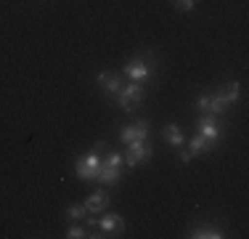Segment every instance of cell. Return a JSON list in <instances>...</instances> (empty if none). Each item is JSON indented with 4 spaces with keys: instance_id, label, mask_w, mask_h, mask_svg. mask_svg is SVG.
I'll return each mask as SVG.
<instances>
[{
    "instance_id": "1",
    "label": "cell",
    "mask_w": 249,
    "mask_h": 239,
    "mask_svg": "<svg viewBox=\"0 0 249 239\" xmlns=\"http://www.w3.org/2000/svg\"><path fill=\"white\" fill-rule=\"evenodd\" d=\"M114 96H117V104H120V109L135 112V109H138V104L143 101L146 93H143V85H141V82H133V80H130V85H124V82H122V88H120Z\"/></svg>"
},
{
    "instance_id": "2",
    "label": "cell",
    "mask_w": 249,
    "mask_h": 239,
    "mask_svg": "<svg viewBox=\"0 0 249 239\" xmlns=\"http://www.w3.org/2000/svg\"><path fill=\"white\" fill-rule=\"evenodd\" d=\"M124 75H127L133 82H146V80H151L154 67L149 64L146 56H133L127 64H124Z\"/></svg>"
},
{
    "instance_id": "3",
    "label": "cell",
    "mask_w": 249,
    "mask_h": 239,
    "mask_svg": "<svg viewBox=\"0 0 249 239\" xmlns=\"http://www.w3.org/2000/svg\"><path fill=\"white\" fill-rule=\"evenodd\" d=\"M74 170H77V178H80V181H96L98 173H101V157H98V152L88 154V157H77Z\"/></svg>"
},
{
    "instance_id": "4",
    "label": "cell",
    "mask_w": 249,
    "mask_h": 239,
    "mask_svg": "<svg viewBox=\"0 0 249 239\" xmlns=\"http://www.w3.org/2000/svg\"><path fill=\"white\" fill-rule=\"evenodd\" d=\"M151 143L149 139H141V141H130L127 143V154H124V165L127 167H135L138 162H143V159H151Z\"/></svg>"
},
{
    "instance_id": "5",
    "label": "cell",
    "mask_w": 249,
    "mask_h": 239,
    "mask_svg": "<svg viewBox=\"0 0 249 239\" xmlns=\"http://www.w3.org/2000/svg\"><path fill=\"white\" fill-rule=\"evenodd\" d=\"M149 133H151V122H149V120H138V122L122 125V130H120V141H122V143L141 141V139H149Z\"/></svg>"
},
{
    "instance_id": "6",
    "label": "cell",
    "mask_w": 249,
    "mask_h": 239,
    "mask_svg": "<svg viewBox=\"0 0 249 239\" xmlns=\"http://www.w3.org/2000/svg\"><path fill=\"white\" fill-rule=\"evenodd\" d=\"M196 106L201 109V115H215V117L225 115V109H228V106L220 101V96H217V93H201L196 99Z\"/></svg>"
},
{
    "instance_id": "7",
    "label": "cell",
    "mask_w": 249,
    "mask_h": 239,
    "mask_svg": "<svg viewBox=\"0 0 249 239\" xmlns=\"http://www.w3.org/2000/svg\"><path fill=\"white\" fill-rule=\"evenodd\" d=\"M98 229L104 231V237H122L124 234V218L117 213H106L98 220Z\"/></svg>"
},
{
    "instance_id": "8",
    "label": "cell",
    "mask_w": 249,
    "mask_h": 239,
    "mask_svg": "<svg viewBox=\"0 0 249 239\" xmlns=\"http://www.w3.org/2000/svg\"><path fill=\"white\" fill-rule=\"evenodd\" d=\"M196 125H199V133L204 136L207 141L217 143V139H220V122H217L215 115H201Z\"/></svg>"
},
{
    "instance_id": "9",
    "label": "cell",
    "mask_w": 249,
    "mask_h": 239,
    "mask_svg": "<svg viewBox=\"0 0 249 239\" xmlns=\"http://www.w3.org/2000/svg\"><path fill=\"white\" fill-rule=\"evenodd\" d=\"M109 202H111V197H109V191L106 189H98V191H93L90 197H88L82 205H85V210L88 213H104L106 207H109Z\"/></svg>"
},
{
    "instance_id": "10",
    "label": "cell",
    "mask_w": 249,
    "mask_h": 239,
    "mask_svg": "<svg viewBox=\"0 0 249 239\" xmlns=\"http://www.w3.org/2000/svg\"><path fill=\"white\" fill-rule=\"evenodd\" d=\"M188 237L191 239H223V229L220 226H212V223H204V226H194L191 231H188Z\"/></svg>"
},
{
    "instance_id": "11",
    "label": "cell",
    "mask_w": 249,
    "mask_h": 239,
    "mask_svg": "<svg viewBox=\"0 0 249 239\" xmlns=\"http://www.w3.org/2000/svg\"><path fill=\"white\" fill-rule=\"evenodd\" d=\"M217 96H220V101L225 106H233L236 101L241 99V82H225V85L220 88V91H217Z\"/></svg>"
},
{
    "instance_id": "12",
    "label": "cell",
    "mask_w": 249,
    "mask_h": 239,
    "mask_svg": "<svg viewBox=\"0 0 249 239\" xmlns=\"http://www.w3.org/2000/svg\"><path fill=\"white\" fill-rule=\"evenodd\" d=\"M98 85L104 88L106 93H117L122 88V75H117V72H101V75H98Z\"/></svg>"
},
{
    "instance_id": "13",
    "label": "cell",
    "mask_w": 249,
    "mask_h": 239,
    "mask_svg": "<svg viewBox=\"0 0 249 239\" xmlns=\"http://www.w3.org/2000/svg\"><path fill=\"white\" fill-rule=\"evenodd\" d=\"M162 136H164V141H167L173 149H180L183 143H186V139H183V130H180V125H178V122H170V125H164Z\"/></svg>"
},
{
    "instance_id": "14",
    "label": "cell",
    "mask_w": 249,
    "mask_h": 239,
    "mask_svg": "<svg viewBox=\"0 0 249 239\" xmlns=\"http://www.w3.org/2000/svg\"><path fill=\"white\" fill-rule=\"evenodd\" d=\"M212 149H215V143L207 141L201 133H196L191 141H188V154H191V157H196V154H207V152H212Z\"/></svg>"
},
{
    "instance_id": "15",
    "label": "cell",
    "mask_w": 249,
    "mask_h": 239,
    "mask_svg": "<svg viewBox=\"0 0 249 239\" xmlns=\"http://www.w3.org/2000/svg\"><path fill=\"white\" fill-rule=\"evenodd\" d=\"M120 176H122V167H104L101 165V173H98L96 181H101L104 186H114L120 181Z\"/></svg>"
},
{
    "instance_id": "16",
    "label": "cell",
    "mask_w": 249,
    "mask_h": 239,
    "mask_svg": "<svg viewBox=\"0 0 249 239\" xmlns=\"http://www.w3.org/2000/svg\"><path fill=\"white\" fill-rule=\"evenodd\" d=\"M101 165L104 167H122L124 165V154L122 152H109L106 159H101Z\"/></svg>"
},
{
    "instance_id": "17",
    "label": "cell",
    "mask_w": 249,
    "mask_h": 239,
    "mask_svg": "<svg viewBox=\"0 0 249 239\" xmlns=\"http://www.w3.org/2000/svg\"><path fill=\"white\" fill-rule=\"evenodd\" d=\"M64 237H67V239H85L88 229H85V226H80V220H74V223L67 229V234H64Z\"/></svg>"
},
{
    "instance_id": "18",
    "label": "cell",
    "mask_w": 249,
    "mask_h": 239,
    "mask_svg": "<svg viewBox=\"0 0 249 239\" xmlns=\"http://www.w3.org/2000/svg\"><path fill=\"white\" fill-rule=\"evenodd\" d=\"M85 215H88V210H85V205H69L67 207V218L69 220H85Z\"/></svg>"
},
{
    "instance_id": "19",
    "label": "cell",
    "mask_w": 249,
    "mask_h": 239,
    "mask_svg": "<svg viewBox=\"0 0 249 239\" xmlns=\"http://www.w3.org/2000/svg\"><path fill=\"white\" fill-rule=\"evenodd\" d=\"M175 5L180 11H194V5H196V0H175Z\"/></svg>"
},
{
    "instance_id": "20",
    "label": "cell",
    "mask_w": 249,
    "mask_h": 239,
    "mask_svg": "<svg viewBox=\"0 0 249 239\" xmlns=\"http://www.w3.org/2000/svg\"><path fill=\"white\" fill-rule=\"evenodd\" d=\"M178 157H180L183 162H191V154H188V149H183V146H180V152H178Z\"/></svg>"
},
{
    "instance_id": "21",
    "label": "cell",
    "mask_w": 249,
    "mask_h": 239,
    "mask_svg": "<svg viewBox=\"0 0 249 239\" xmlns=\"http://www.w3.org/2000/svg\"><path fill=\"white\" fill-rule=\"evenodd\" d=\"M85 223H88V229H98V218H88L85 215Z\"/></svg>"
}]
</instances>
